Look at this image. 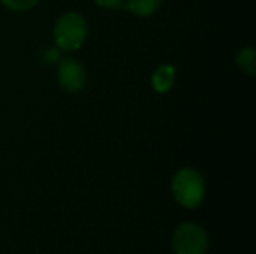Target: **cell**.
I'll return each mask as SVG.
<instances>
[{
    "label": "cell",
    "mask_w": 256,
    "mask_h": 254,
    "mask_svg": "<svg viewBox=\"0 0 256 254\" xmlns=\"http://www.w3.org/2000/svg\"><path fill=\"white\" fill-rule=\"evenodd\" d=\"M57 79L63 90L69 93H78L84 88L87 81L86 69L75 58H62L58 63Z\"/></svg>",
    "instance_id": "obj_4"
},
{
    "label": "cell",
    "mask_w": 256,
    "mask_h": 254,
    "mask_svg": "<svg viewBox=\"0 0 256 254\" xmlns=\"http://www.w3.org/2000/svg\"><path fill=\"white\" fill-rule=\"evenodd\" d=\"M98 6L104 9H120L124 4V0H94Z\"/></svg>",
    "instance_id": "obj_9"
},
{
    "label": "cell",
    "mask_w": 256,
    "mask_h": 254,
    "mask_svg": "<svg viewBox=\"0 0 256 254\" xmlns=\"http://www.w3.org/2000/svg\"><path fill=\"white\" fill-rule=\"evenodd\" d=\"M172 247L177 254H204L208 247V238L201 226L184 223L176 231Z\"/></svg>",
    "instance_id": "obj_3"
},
{
    "label": "cell",
    "mask_w": 256,
    "mask_h": 254,
    "mask_svg": "<svg viewBox=\"0 0 256 254\" xmlns=\"http://www.w3.org/2000/svg\"><path fill=\"white\" fill-rule=\"evenodd\" d=\"M174 82H176V69L171 64L159 66L152 76V85L158 93L170 91Z\"/></svg>",
    "instance_id": "obj_5"
},
{
    "label": "cell",
    "mask_w": 256,
    "mask_h": 254,
    "mask_svg": "<svg viewBox=\"0 0 256 254\" xmlns=\"http://www.w3.org/2000/svg\"><path fill=\"white\" fill-rule=\"evenodd\" d=\"M160 4L162 0H128L123 6L136 16H150L160 7Z\"/></svg>",
    "instance_id": "obj_6"
},
{
    "label": "cell",
    "mask_w": 256,
    "mask_h": 254,
    "mask_svg": "<svg viewBox=\"0 0 256 254\" xmlns=\"http://www.w3.org/2000/svg\"><path fill=\"white\" fill-rule=\"evenodd\" d=\"M237 64L238 67L248 73V75H255L256 70V58H255V49L252 46L243 48L238 55H237Z\"/></svg>",
    "instance_id": "obj_7"
},
{
    "label": "cell",
    "mask_w": 256,
    "mask_h": 254,
    "mask_svg": "<svg viewBox=\"0 0 256 254\" xmlns=\"http://www.w3.org/2000/svg\"><path fill=\"white\" fill-rule=\"evenodd\" d=\"M56 45L63 51L80 49L87 39V22L76 12L62 15L54 25Z\"/></svg>",
    "instance_id": "obj_2"
},
{
    "label": "cell",
    "mask_w": 256,
    "mask_h": 254,
    "mask_svg": "<svg viewBox=\"0 0 256 254\" xmlns=\"http://www.w3.org/2000/svg\"><path fill=\"white\" fill-rule=\"evenodd\" d=\"M0 1L12 10H28L39 0H0Z\"/></svg>",
    "instance_id": "obj_8"
},
{
    "label": "cell",
    "mask_w": 256,
    "mask_h": 254,
    "mask_svg": "<svg viewBox=\"0 0 256 254\" xmlns=\"http://www.w3.org/2000/svg\"><path fill=\"white\" fill-rule=\"evenodd\" d=\"M172 193L177 202L183 207H200L206 196V183L202 175L194 168L180 169L172 178Z\"/></svg>",
    "instance_id": "obj_1"
},
{
    "label": "cell",
    "mask_w": 256,
    "mask_h": 254,
    "mask_svg": "<svg viewBox=\"0 0 256 254\" xmlns=\"http://www.w3.org/2000/svg\"><path fill=\"white\" fill-rule=\"evenodd\" d=\"M44 60L46 61V63H54L56 60H58V52L56 51V49H52V48H48L45 52H44Z\"/></svg>",
    "instance_id": "obj_10"
}]
</instances>
